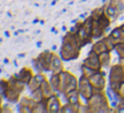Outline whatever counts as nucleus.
I'll use <instances>...</instances> for the list:
<instances>
[{
  "mask_svg": "<svg viewBox=\"0 0 124 113\" xmlns=\"http://www.w3.org/2000/svg\"><path fill=\"white\" fill-rule=\"evenodd\" d=\"M62 57L60 55L57 56L56 53H54L52 56V63H51V71L52 72H62L63 71V63H62Z\"/></svg>",
  "mask_w": 124,
  "mask_h": 113,
  "instance_id": "nucleus-17",
  "label": "nucleus"
},
{
  "mask_svg": "<svg viewBox=\"0 0 124 113\" xmlns=\"http://www.w3.org/2000/svg\"><path fill=\"white\" fill-rule=\"evenodd\" d=\"M89 78V83L92 84V86H93L95 91H103L105 86V77H104V73L100 72V71H97L95 75H92Z\"/></svg>",
  "mask_w": 124,
  "mask_h": 113,
  "instance_id": "nucleus-9",
  "label": "nucleus"
},
{
  "mask_svg": "<svg viewBox=\"0 0 124 113\" xmlns=\"http://www.w3.org/2000/svg\"><path fill=\"white\" fill-rule=\"evenodd\" d=\"M116 52L119 53V57L121 60H124V41H121L116 45Z\"/></svg>",
  "mask_w": 124,
  "mask_h": 113,
  "instance_id": "nucleus-28",
  "label": "nucleus"
},
{
  "mask_svg": "<svg viewBox=\"0 0 124 113\" xmlns=\"http://www.w3.org/2000/svg\"><path fill=\"white\" fill-rule=\"evenodd\" d=\"M44 112H48V110H47V102H46V100L39 101L38 104H36L35 109H33V113H44Z\"/></svg>",
  "mask_w": 124,
  "mask_h": 113,
  "instance_id": "nucleus-24",
  "label": "nucleus"
},
{
  "mask_svg": "<svg viewBox=\"0 0 124 113\" xmlns=\"http://www.w3.org/2000/svg\"><path fill=\"white\" fill-rule=\"evenodd\" d=\"M65 96V99H67V102L68 104H71V105H73V106H76V108H79L80 109V105H81V102H80V92H79V89H75V91H72V92H70V93H67V94H64Z\"/></svg>",
  "mask_w": 124,
  "mask_h": 113,
  "instance_id": "nucleus-13",
  "label": "nucleus"
},
{
  "mask_svg": "<svg viewBox=\"0 0 124 113\" xmlns=\"http://www.w3.org/2000/svg\"><path fill=\"white\" fill-rule=\"evenodd\" d=\"M36 104L38 102L32 97H23V99L19 100V110L20 112H25V113H33Z\"/></svg>",
  "mask_w": 124,
  "mask_h": 113,
  "instance_id": "nucleus-10",
  "label": "nucleus"
},
{
  "mask_svg": "<svg viewBox=\"0 0 124 113\" xmlns=\"http://www.w3.org/2000/svg\"><path fill=\"white\" fill-rule=\"evenodd\" d=\"M108 37L112 40V43L115 44V45H117L119 43L124 41V31H123V28H121V27L115 28V29L109 33V36H108Z\"/></svg>",
  "mask_w": 124,
  "mask_h": 113,
  "instance_id": "nucleus-15",
  "label": "nucleus"
},
{
  "mask_svg": "<svg viewBox=\"0 0 124 113\" xmlns=\"http://www.w3.org/2000/svg\"><path fill=\"white\" fill-rule=\"evenodd\" d=\"M105 27L101 25L97 20H93V27H92V35H93V39H100L103 35H104Z\"/></svg>",
  "mask_w": 124,
  "mask_h": 113,
  "instance_id": "nucleus-20",
  "label": "nucleus"
},
{
  "mask_svg": "<svg viewBox=\"0 0 124 113\" xmlns=\"http://www.w3.org/2000/svg\"><path fill=\"white\" fill-rule=\"evenodd\" d=\"M97 71H95V69H92V68H89V67H87V65H81V75L83 76H85V77H91L92 75H95Z\"/></svg>",
  "mask_w": 124,
  "mask_h": 113,
  "instance_id": "nucleus-27",
  "label": "nucleus"
},
{
  "mask_svg": "<svg viewBox=\"0 0 124 113\" xmlns=\"http://www.w3.org/2000/svg\"><path fill=\"white\" fill-rule=\"evenodd\" d=\"M27 84L19 80L17 76H12L11 78L7 80V86L4 91V97L11 102H17L20 100V94L24 91Z\"/></svg>",
  "mask_w": 124,
  "mask_h": 113,
  "instance_id": "nucleus-2",
  "label": "nucleus"
},
{
  "mask_svg": "<svg viewBox=\"0 0 124 113\" xmlns=\"http://www.w3.org/2000/svg\"><path fill=\"white\" fill-rule=\"evenodd\" d=\"M117 96H119V99H120V100H124V81L120 84V86H119Z\"/></svg>",
  "mask_w": 124,
  "mask_h": 113,
  "instance_id": "nucleus-31",
  "label": "nucleus"
},
{
  "mask_svg": "<svg viewBox=\"0 0 124 113\" xmlns=\"http://www.w3.org/2000/svg\"><path fill=\"white\" fill-rule=\"evenodd\" d=\"M52 56H54V53H52V52H48V51L41 52V53L38 56L36 61H38V64L40 65V68L43 71H51Z\"/></svg>",
  "mask_w": 124,
  "mask_h": 113,
  "instance_id": "nucleus-8",
  "label": "nucleus"
},
{
  "mask_svg": "<svg viewBox=\"0 0 124 113\" xmlns=\"http://www.w3.org/2000/svg\"><path fill=\"white\" fill-rule=\"evenodd\" d=\"M105 12H104V9L103 8H96V9H93L92 11V15H91V17L92 19H99L101 15H104Z\"/></svg>",
  "mask_w": 124,
  "mask_h": 113,
  "instance_id": "nucleus-29",
  "label": "nucleus"
},
{
  "mask_svg": "<svg viewBox=\"0 0 124 113\" xmlns=\"http://www.w3.org/2000/svg\"><path fill=\"white\" fill-rule=\"evenodd\" d=\"M124 81V67L121 64H115L113 67H111L109 71V85L111 89L117 94L119 86Z\"/></svg>",
  "mask_w": 124,
  "mask_h": 113,
  "instance_id": "nucleus-6",
  "label": "nucleus"
},
{
  "mask_svg": "<svg viewBox=\"0 0 124 113\" xmlns=\"http://www.w3.org/2000/svg\"><path fill=\"white\" fill-rule=\"evenodd\" d=\"M87 105L91 113H104L111 112V106L103 91H95V93L87 100Z\"/></svg>",
  "mask_w": 124,
  "mask_h": 113,
  "instance_id": "nucleus-3",
  "label": "nucleus"
},
{
  "mask_svg": "<svg viewBox=\"0 0 124 113\" xmlns=\"http://www.w3.org/2000/svg\"><path fill=\"white\" fill-rule=\"evenodd\" d=\"M92 51L96 52L97 55H100V53H103V52L108 51L107 44H105V40H104V39H101V40L99 39L97 41H95L93 45H92Z\"/></svg>",
  "mask_w": 124,
  "mask_h": 113,
  "instance_id": "nucleus-21",
  "label": "nucleus"
},
{
  "mask_svg": "<svg viewBox=\"0 0 124 113\" xmlns=\"http://www.w3.org/2000/svg\"><path fill=\"white\" fill-rule=\"evenodd\" d=\"M81 49V43L76 35L68 32L63 39V44L60 48V57L65 61H71V60H76L80 55Z\"/></svg>",
  "mask_w": 124,
  "mask_h": 113,
  "instance_id": "nucleus-1",
  "label": "nucleus"
},
{
  "mask_svg": "<svg viewBox=\"0 0 124 113\" xmlns=\"http://www.w3.org/2000/svg\"><path fill=\"white\" fill-rule=\"evenodd\" d=\"M92 27H93V19H92L91 16L87 17L83 23L79 24V29H78V32H76V37L79 39V41L81 43V45L91 43V40L93 39V35H92Z\"/></svg>",
  "mask_w": 124,
  "mask_h": 113,
  "instance_id": "nucleus-4",
  "label": "nucleus"
},
{
  "mask_svg": "<svg viewBox=\"0 0 124 113\" xmlns=\"http://www.w3.org/2000/svg\"><path fill=\"white\" fill-rule=\"evenodd\" d=\"M83 64L87 65V67H89V68H92V69H95V71H100V68L103 67L101 63H100L99 55H97L96 52H93V51L89 52V55L87 56V59L84 60Z\"/></svg>",
  "mask_w": 124,
  "mask_h": 113,
  "instance_id": "nucleus-11",
  "label": "nucleus"
},
{
  "mask_svg": "<svg viewBox=\"0 0 124 113\" xmlns=\"http://www.w3.org/2000/svg\"><path fill=\"white\" fill-rule=\"evenodd\" d=\"M46 102H47V110L49 113H57L62 110V102H60V99L57 97V94L55 93L54 96L46 99Z\"/></svg>",
  "mask_w": 124,
  "mask_h": 113,
  "instance_id": "nucleus-12",
  "label": "nucleus"
},
{
  "mask_svg": "<svg viewBox=\"0 0 124 113\" xmlns=\"http://www.w3.org/2000/svg\"><path fill=\"white\" fill-rule=\"evenodd\" d=\"M4 91H6V88H4L3 83H1V80H0V106H1V104H3V97H4Z\"/></svg>",
  "mask_w": 124,
  "mask_h": 113,
  "instance_id": "nucleus-32",
  "label": "nucleus"
},
{
  "mask_svg": "<svg viewBox=\"0 0 124 113\" xmlns=\"http://www.w3.org/2000/svg\"><path fill=\"white\" fill-rule=\"evenodd\" d=\"M32 99L35 100L36 102L39 101H43V100H46V97H44L43 92H41V89H35V91H32Z\"/></svg>",
  "mask_w": 124,
  "mask_h": 113,
  "instance_id": "nucleus-25",
  "label": "nucleus"
},
{
  "mask_svg": "<svg viewBox=\"0 0 124 113\" xmlns=\"http://www.w3.org/2000/svg\"><path fill=\"white\" fill-rule=\"evenodd\" d=\"M115 112H124V100H120V102L117 104V108L115 109Z\"/></svg>",
  "mask_w": 124,
  "mask_h": 113,
  "instance_id": "nucleus-33",
  "label": "nucleus"
},
{
  "mask_svg": "<svg viewBox=\"0 0 124 113\" xmlns=\"http://www.w3.org/2000/svg\"><path fill=\"white\" fill-rule=\"evenodd\" d=\"M104 40H105V44H107V48H108V51H109V52L113 51V49H116V45L112 43V40H111L109 37H105Z\"/></svg>",
  "mask_w": 124,
  "mask_h": 113,
  "instance_id": "nucleus-30",
  "label": "nucleus"
},
{
  "mask_svg": "<svg viewBox=\"0 0 124 113\" xmlns=\"http://www.w3.org/2000/svg\"><path fill=\"white\" fill-rule=\"evenodd\" d=\"M60 112L62 113H76V112H79V108L73 106V105H71V104H65L62 106V110H60Z\"/></svg>",
  "mask_w": 124,
  "mask_h": 113,
  "instance_id": "nucleus-26",
  "label": "nucleus"
},
{
  "mask_svg": "<svg viewBox=\"0 0 124 113\" xmlns=\"http://www.w3.org/2000/svg\"><path fill=\"white\" fill-rule=\"evenodd\" d=\"M121 28H123V31H124V24H123V25H121Z\"/></svg>",
  "mask_w": 124,
  "mask_h": 113,
  "instance_id": "nucleus-34",
  "label": "nucleus"
},
{
  "mask_svg": "<svg viewBox=\"0 0 124 113\" xmlns=\"http://www.w3.org/2000/svg\"><path fill=\"white\" fill-rule=\"evenodd\" d=\"M99 59H100V63H101L103 67H108L111 63V55H109V51H105L103 53L99 55Z\"/></svg>",
  "mask_w": 124,
  "mask_h": 113,
  "instance_id": "nucleus-23",
  "label": "nucleus"
},
{
  "mask_svg": "<svg viewBox=\"0 0 124 113\" xmlns=\"http://www.w3.org/2000/svg\"><path fill=\"white\" fill-rule=\"evenodd\" d=\"M79 88V81L72 73L67 72V71H62L60 72V93L67 94L70 92L75 91Z\"/></svg>",
  "mask_w": 124,
  "mask_h": 113,
  "instance_id": "nucleus-5",
  "label": "nucleus"
},
{
  "mask_svg": "<svg viewBox=\"0 0 124 113\" xmlns=\"http://www.w3.org/2000/svg\"><path fill=\"white\" fill-rule=\"evenodd\" d=\"M104 12H105V15L109 17V20H115L116 17L119 16V14H120V11L117 9V7L112 3V0H111V3L107 6V8L104 9Z\"/></svg>",
  "mask_w": 124,
  "mask_h": 113,
  "instance_id": "nucleus-16",
  "label": "nucleus"
},
{
  "mask_svg": "<svg viewBox=\"0 0 124 113\" xmlns=\"http://www.w3.org/2000/svg\"><path fill=\"white\" fill-rule=\"evenodd\" d=\"M49 83L52 84L54 89L56 91V93L60 91V72H52V76L49 78Z\"/></svg>",
  "mask_w": 124,
  "mask_h": 113,
  "instance_id": "nucleus-22",
  "label": "nucleus"
},
{
  "mask_svg": "<svg viewBox=\"0 0 124 113\" xmlns=\"http://www.w3.org/2000/svg\"><path fill=\"white\" fill-rule=\"evenodd\" d=\"M40 89H41V92H43V94H44V97H46V99H48V97L54 96V94L56 93V91L54 89V86H52V84L49 83V81H47V80L44 81L43 84H41Z\"/></svg>",
  "mask_w": 124,
  "mask_h": 113,
  "instance_id": "nucleus-19",
  "label": "nucleus"
},
{
  "mask_svg": "<svg viewBox=\"0 0 124 113\" xmlns=\"http://www.w3.org/2000/svg\"><path fill=\"white\" fill-rule=\"evenodd\" d=\"M32 76H33V72L30 69V68H23V69L20 71L19 73H17V77H19V80H22L23 83H25L27 85H28V83L31 81Z\"/></svg>",
  "mask_w": 124,
  "mask_h": 113,
  "instance_id": "nucleus-18",
  "label": "nucleus"
},
{
  "mask_svg": "<svg viewBox=\"0 0 124 113\" xmlns=\"http://www.w3.org/2000/svg\"><path fill=\"white\" fill-rule=\"evenodd\" d=\"M78 89H79V92H80L81 97L85 99V100H88L89 97L95 93L93 86H92L91 83H89V78L85 77V76H83V75H81L80 80H79V88Z\"/></svg>",
  "mask_w": 124,
  "mask_h": 113,
  "instance_id": "nucleus-7",
  "label": "nucleus"
},
{
  "mask_svg": "<svg viewBox=\"0 0 124 113\" xmlns=\"http://www.w3.org/2000/svg\"><path fill=\"white\" fill-rule=\"evenodd\" d=\"M44 81H46V76L41 75V73H36V75L32 76L31 81L28 83V88L31 89V92L35 91V89H39Z\"/></svg>",
  "mask_w": 124,
  "mask_h": 113,
  "instance_id": "nucleus-14",
  "label": "nucleus"
}]
</instances>
